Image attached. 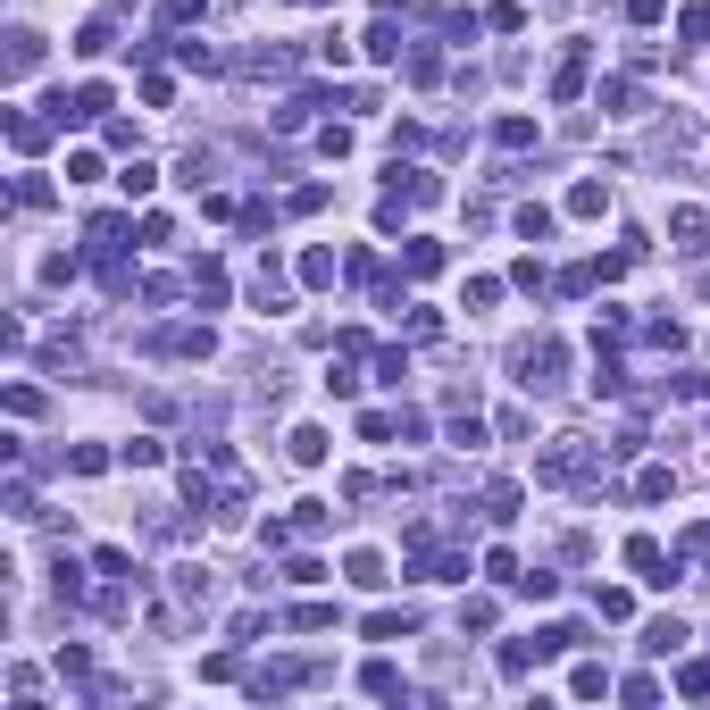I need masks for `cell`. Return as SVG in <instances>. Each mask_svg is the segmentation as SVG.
I'll use <instances>...</instances> for the list:
<instances>
[{
    "label": "cell",
    "instance_id": "cell-1",
    "mask_svg": "<svg viewBox=\"0 0 710 710\" xmlns=\"http://www.w3.org/2000/svg\"><path fill=\"white\" fill-rule=\"evenodd\" d=\"M560 376H568V343H560V335L518 343V385H527V393H552Z\"/></svg>",
    "mask_w": 710,
    "mask_h": 710
},
{
    "label": "cell",
    "instance_id": "cell-2",
    "mask_svg": "<svg viewBox=\"0 0 710 710\" xmlns=\"http://www.w3.org/2000/svg\"><path fill=\"white\" fill-rule=\"evenodd\" d=\"M585 76H594V42H568V51H560V67H552V101H577V92H585Z\"/></svg>",
    "mask_w": 710,
    "mask_h": 710
},
{
    "label": "cell",
    "instance_id": "cell-3",
    "mask_svg": "<svg viewBox=\"0 0 710 710\" xmlns=\"http://www.w3.org/2000/svg\"><path fill=\"white\" fill-rule=\"evenodd\" d=\"M627 568H635V577H644V585H677V560L660 552L652 535H627Z\"/></svg>",
    "mask_w": 710,
    "mask_h": 710
},
{
    "label": "cell",
    "instance_id": "cell-4",
    "mask_svg": "<svg viewBox=\"0 0 710 710\" xmlns=\"http://www.w3.org/2000/svg\"><path fill=\"white\" fill-rule=\"evenodd\" d=\"M669 234H677V251H685V259H702V251H710V209L677 201V209H669Z\"/></svg>",
    "mask_w": 710,
    "mask_h": 710
},
{
    "label": "cell",
    "instance_id": "cell-5",
    "mask_svg": "<svg viewBox=\"0 0 710 710\" xmlns=\"http://www.w3.org/2000/svg\"><path fill=\"white\" fill-rule=\"evenodd\" d=\"M151 351H159V360H209V351H218V335H209V326H168Z\"/></svg>",
    "mask_w": 710,
    "mask_h": 710
},
{
    "label": "cell",
    "instance_id": "cell-6",
    "mask_svg": "<svg viewBox=\"0 0 710 710\" xmlns=\"http://www.w3.org/2000/svg\"><path fill=\"white\" fill-rule=\"evenodd\" d=\"M310 677H318V669H310V660H268V669H259V677H251V694H259V702H268V694H293V685H310Z\"/></svg>",
    "mask_w": 710,
    "mask_h": 710
},
{
    "label": "cell",
    "instance_id": "cell-7",
    "mask_svg": "<svg viewBox=\"0 0 710 710\" xmlns=\"http://www.w3.org/2000/svg\"><path fill=\"white\" fill-rule=\"evenodd\" d=\"M168 594H176V610H209V568H168Z\"/></svg>",
    "mask_w": 710,
    "mask_h": 710
},
{
    "label": "cell",
    "instance_id": "cell-8",
    "mask_svg": "<svg viewBox=\"0 0 710 710\" xmlns=\"http://www.w3.org/2000/svg\"><path fill=\"white\" fill-rule=\"evenodd\" d=\"M602 209H610V184L602 176H577V184H568V218H602Z\"/></svg>",
    "mask_w": 710,
    "mask_h": 710
},
{
    "label": "cell",
    "instance_id": "cell-9",
    "mask_svg": "<svg viewBox=\"0 0 710 710\" xmlns=\"http://www.w3.org/2000/svg\"><path fill=\"white\" fill-rule=\"evenodd\" d=\"M251 301H259V310H284V301H293V284H284V268H276V259H259V276H251Z\"/></svg>",
    "mask_w": 710,
    "mask_h": 710
},
{
    "label": "cell",
    "instance_id": "cell-10",
    "mask_svg": "<svg viewBox=\"0 0 710 710\" xmlns=\"http://www.w3.org/2000/svg\"><path fill=\"white\" fill-rule=\"evenodd\" d=\"M193 301H201V310L226 301V268H218V259H193Z\"/></svg>",
    "mask_w": 710,
    "mask_h": 710
},
{
    "label": "cell",
    "instance_id": "cell-11",
    "mask_svg": "<svg viewBox=\"0 0 710 710\" xmlns=\"http://www.w3.org/2000/svg\"><path fill=\"white\" fill-rule=\"evenodd\" d=\"M401 635H418L410 610H376V619H368V644H401Z\"/></svg>",
    "mask_w": 710,
    "mask_h": 710
},
{
    "label": "cell",
    "instance_id": "cell-12",
    "mask_svg": "<svg viewBox=\"0 0 710 710\" xmlns=\"http://www.w3.org/2000/svg\"><path fill=\"white\" fill-rule=\"evenodd\" d=\"M510 594H527V602H552V594H560V577H552V568H518V577H510Z\"/></svg>",
    "mask_w": 710,
    "mask_h": 710
},
{
    "label": "cell",
    "instance_id": "cell-13",
    "mask_svg": "<svg viewBox=\"0 0 710 710\" xmlns=\"http://www.w3.org/2000/svg\"><path fill=\"white\" fill-rule=\"evenodd\" d=\"M368 59H376V67L401 59V26H393V17H385V26H368Z\"/></svg>",
    "mask_w": 710,
    "mask_h": 710
},
{
    "label": "cell",
    "instance_id": "cell-14",
    "mask_svg": "<svg viewBox=\"0 0 710 710\" xmlns=\"http://www.w3.org/2000/svg\"><path fill=\"white\" fill-rule=\"evenodd\" d=\"M9 142H17V151H42V142H51V126H42V117H26V109H17V117H9Z\"/></svg>",
    "mask_w": 710,
    "mask_h": 710
},
{
    "label": "cell",
    "instance_id": "cell-15",
    "mask_svg": "<svg viewBox=\"0 0 710 710\" xmlns=\"http://www.w3.org/2000/svg\"><path fill=\"white\" fill-rule=\"evenodd\" d=\"M293 460H301V468L326 460V426H293Z\"/></svg>",
    "mask_w": 710,
    "mask_h": 710
},
{
    "label": "cell",
    "instance_id": "cell-16",
    "mask_svg": "<svg viewBox=\"0 0 710 710\" xmlns=\"http://www.w3.org/2000/svg\"><path fill=\"white\" fill-rule=\"evenodd\" d=\"M34 59H42V34H9V76H34Z\"/></svg>",
    "mask_w": 710,
    "mask_h": 710
},
{
    "label": "cell",
    "instance_id": "cell-17",
    "mask_svg": "<svg viewBox=\"0 0 710 710\" xmlns=\"http://www.w3.org/2000/svg\"><path fill=\"white\" fill-rule=\"evenodd\" d=\"M360 685H368V694H385V702H393V694H401V669H393V660H368V669H360Z\"/></svg>",
    "mask_w": 710,
    "mask_h": 710
},
{
    "label": "cell",
    "instance_id": "cell-18",
    "mask_svg": "<svg viewBox=\"0 0 710 710\" xmlns=\"http://www.w3.org/2000/svg\"><path fill=\"white\" fill-rule=\"evenodd\" d=\"M401 259H410V276H435V268H443V243H426V234H410V251H401Z\"/></svg>",
    "mask_w": 710,
    "mask_h": 710
},
{
    "label": "cell",
    "instance_id": "cell-19",
    "mask_svg": "<svg viewBox=\"0 0 710 710\" xmlns=\"http://www.w3.org/2000/svg\"><path fill=\"white\" fill-rule=\"evenodd\" d=\"M677 644H685V627H677V619H652V627H644V652H660V660H669Z\"/></svg>",
    "mask_w": 710,
    "mask_h": 710
},
{
    "label": "cell",
    "instance_id": "cell-20",
    "mask_svg": "<svg viewBox=\"0 0 710 710\" xmlns=\"http://www.w3.org/2000/svg\"><path fill=\"white\" fill-rule=\"evenodd\" d=\"M126 568H134L126 543H101V552H92V577H126Z\"/></svg>",
    "mask_w": 710,
    "mask_h": 710
},
{
    "label": "cell",
    "instance_id": "cell-21",
    "mask_svg": "<svg viewBox=\"0 0 710 710\" xmlns=\"http://www.w3.org/2000/svg\"><path fill=\"white\" fill-rule=\"evenodd\" d=\"M493 142H502V151H527V142H535V117H502V126H493Z\"/></svg>",
    "mask_w": 710,
    "mask_h": 710
},
{
    "label": "cell",
    "instance_id": "cell-22",
    "mask_svg": "<svg viewBox=\"0 0 710 710\" xmlns=\"http://www.w3.org/2000/svg\"><path fill=\"white\" fill-rule=\"evenodd\" d=\"M627 610H635V602L619 594V585H594V619H610V627H619V619H627Z\"/></svg>",
    "mask_w": 710,
    "mask_h": 710
},
{
    "label": "cell",
    "instance_id": "cell-23",
    "mask_svg": "<svg viewBox=\"0 0 710 710\" xmlns=\"http://www.w3.org/2000/svg\"><path fill=\"white\" fill-rule=\"evenodd\" d=\"M117 184H126V201H142L159 184V168H151V159H126V176H117Z\"/></svg>",
    "mask_w": 710,
    "mask_h": 710
},
{
    "label": "cell",
    "instance_id": "cell-24",
    "mask_svg": "<svg viewBox=\"0 0 710 710\" xmlns=\"http://www.w3.org/2000/svg\"><path fill=\"white\" fill-rule=\"evenodd\" d=\"M159 460H168V443H159V435H134L126 443V468H159Z\"/></svg>",
    "mask_w": 710,
    "mask_h": 710
},
{
    "label": "cell",
    "instance_id": "cell-25",
    "mask_svg": "<svg viewBox=\"0 0 710 710\" xmlns=\"http://www.w3.org/2000/svg\"><path fill=\"white\" fill-rule=\"evenodd\" d=\"M644 343H652V351H685V326H677V318H652Z\"/></svg>",
    "mask_w": 710,
    "mask_h": 710
},
{
    "label": "cell",
    "instance_id": "cell-26",
    "mask_svg": "<svg viewBox=\"0 0 710 710\" xmlns=\"http://www.w3.org/2000/svg\"><path fill=\"white\" fill-rule=\"evenodd\" d=\"M518 234H527V243H543V234H552V209L527 201V209H518Z\"/></svg>",
    "mask_w": 710,
    "mask_h": 710
},
{
    "label": "cell",
    "instance_id": "cell-27",
    "mask_svg": "<svg viewBox=\"0 0 710 710\" xmlns=\"http://www.w3.org/2000/svg\"><path fill=\"white\" fill-rule=\"evenodd\" d=\"M301 284H335V251H301Z\"/></svg>",
    "mask_w": 710,
    "mask_h": 710
},
{
    "label": "cell",
    "instance_id": "cell-28",
    "mask_svg": "<svg viewBox=\"0 0 710 710\" xmlns=\"http://www.w3.org/2000/svg\"><path fill=\"white\" fill-rule=\"evenodd\" d=\"M67 468H76V477H101L109 452H101V443H76V452H67Z\"/></svg>",
    "mask_w": 710,
    "mask_h": 710
},
{
    "label": "cell",
    "instance_id": "cell-29",
    "mask_svg": "<svg viewBox=\"0 0 710 710\" xmlns=\"http://www.w3.org/2000/svg\"><path fill=\"white\" fill-rule=\"evenodd\" d=\"M293 627H301V635H326V627H335V610H326V602H301Z\"/></svg>",
    "mask_w": 710,
    "mask_h": 710
},
{
    "label": "cell",
    "instance_id": "cell-30",
    "mask_svg": "<svg viewBox=\"0 0 710 710\" xmlns=\"http://www.w3.org/2000/svg\"><path fill=\"white\" fill-rule=\"evenodd\" d=\"M485 26H493V34H518V26H527V9H518V0H502V9H485Z\"/></svg>",
    "mask_w": 710,
    "mask_h": 710
},
{
    "label": "cell",
    "instance_id": "cell-31",
    "mask_svg": "<svg viewBox=\"0 0 710 710\" xmlns=\"http://www.w3.org/2000/svg\"><path fill=\"white\" fill-rule=\"evenodd\" d=\"M76 51H84V59H101V51H109V17H92V26L76 34Z\"/></svg>",
    "mask_w": 710,
    "mask_h": 710
},
{
    "label": "cell",
    "instance_id": "cell-32",
    "mask_svg": "<svg viewBox=\"0 0 710 710\" xmlns=\"http://www.w3.org/2000/svg\"><path fill=\"white\" fill-rule=\"evenodd\" d=\"M351 585H385V560H376V552H351Z\"/></svg>",
    "mask_w": 710,
    "mask_h": 710
},
{
    "label": "cell",
    "instance_id": "cell-33",
    "mask_svg": "<svg viewBox=\"0 0 710 710\" xmlns=\"http://www.w3.org/2000/svg\"><path fill=\"white\" fill-rule=\"evenodd\" d=\"M326 518H335V510H326V502H293V527H301V535H318V527H326Z\"/></svg>",
    "mask_w": 710,
    "mask_h": 710
},
{
    "label": "cell",
    "instance_id": "cell-34",
    "mask_svg": "<svg viewBox=\"0 0 710 710\" xmlns=\"http://www.w3.org/2000/svg\"><path fill=\"white\" fill-rule=\"evenodd\" d=\"M677 685H685V694H710V660H685V677H677Z\"/></svg>",
    "mask_w": 710,
    "mask_h": 710
},
{
    "label": "cell",
    "instance_id": "cell-35",
    "mask_svg": "<svg viewBox=\"0 0 710 710\" xmlns=\"http://www.w3.org/2000/svg\"><path fill=\"white\" fill-rule=\"evenodd\" d=\"M619 9L635 17V26H652V17H660V9H669V0H619Z\"/></svg>",
    "mask_w": 710,
    "mask_h": 710
}]
</instances>
